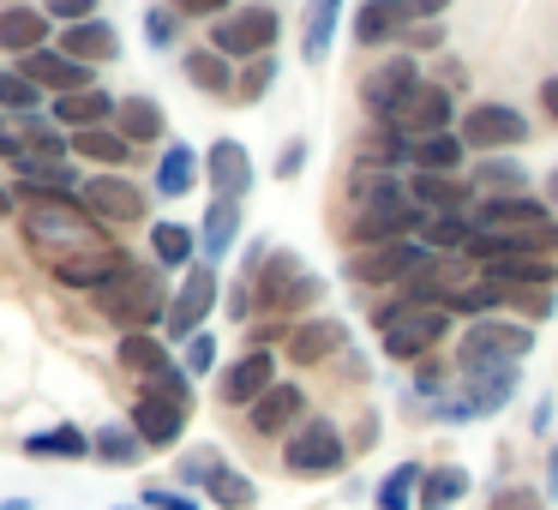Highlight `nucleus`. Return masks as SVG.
<instances>
[{
  "instance_id": "nucleus-12",
  "label": "nucleus",
  "mask_w": 558,
  "mask_h": 510,
  "mask_svg": "<svg viewBox=\"0 0 558 510\" xmlns=\"http://www.w3.org/2000/svg\"><path fill=\"white\" fill-rule=\"evenodd\" d=\"M414 85H421V61H414L409 49H397V61H378L373 73L361 78V109L385 126V121H397V109L414 97Z\"/></svg>"
},
{
  "instance_id": "nucleus-61",
  "label": "nucleus",
  "mask_w": 558,
  "mask_h": 510,
  "mask_svg": "<svg viewBox=\"0 0 558 510\" xmlns=\"http://www.w3.org/2000/svg\"><path fill=\"white\" fill-rule=\"evenodd\" d=\"M121 510H133V505H121ZM138 510H145V505H138Z\"/></svg>"
},
{
  "instance_id": "nucleus-33",
  "label": "nucleus",
  "mask_w": 558,
  "mask_h": 510,
  "mask_svg": "<svg viewBox=\"0 0 558 510\" xmlns=\"http://www.w3.org/2000/svg\"><path fill=\"white\" fill-rule=\"evenodd\" d=\"M150 258L162 270H193L198 265V229H186V222H150Z\"/></svg>"
},
{
  "instance_id": "nucleus-24",
  "label": "nucleus",
  "mask_w": 558,
  "mask_h": 510,
  "mask_svg": "<svg viewBox=\"0 0 558 510\" xmlns=\"http://www.w3.org/2000/svg\"><path fill=\"white\" fill-rule=\"evenodd\" d=\"M337 349H349V325H342V318H306V325L289 330V361L294 366H318Z\"/></svg>"
},
{
  "instance_id": "nucleus-9",
  "label": "nucleus",
  "mask_w": 558,
  "mask_h": 510,
  "mask_svg": "<svg viewBox=\"0 0 558 510\" xmlns=\"http://www.w3.org/2000/svg\"><path fill=\"white\" fill-rule=\"evenodd\" d=\"M529 114L510 109V102H474L469 114H462V145L474 150V157H498V150H517L529 145Z\"/></svg>"
},
{
  "instance_id": "nucleus-50",
  "label": "nucleus",
  "mask_w": 558,
  "mask_h": 510,
  "mask_svg": "<svg viewBox=\"0 0 558 510\" xmlns=\"http://www.w3.org/2000/svg\"><path fill=\"white\" fill-rule=\"evenodd\" d=\"M217 462H222L217 450H193V457H181V469H174V474H181V486H205Z\"/></svg>"
},
{
  "instance_id": "nucleus-43",
  "label": "nucleus",
  "mask_w": 558,
  "mask_h": 510,
  "mask_svg": "<svg viewBox=\"0 0 558 510\" xmlns=\"http://www.w3.org/2000/svg\"><path fill=\"white\" fill-rule=\"evenodd\" d=\"M0 114H13V121H25V114H49L43 109V85L25 73H0Z\"/></svg>"
},
{
  "instance_id": "nucleus-28",
  "label": "nucleus",
  "mask_w": 558,
  "mask_h": 510,
  "mask_svg": "<svg viewBox=\"0 0 558 510\" xmlns=\"http://www.w3.org/2000/svg\"><path fill=\"white\" fill-rule=\"evenodd\" d=\"M114 133L133 138V145H162V138H169V114H162L157 97H121V109H114Z\"/></svg>"
},
{
  "instance_id": "nucleus-45",
  "label": "nucleus",
  "mask_w": 558,
  "mask_h": 510,
  "mask_svg": "<svg viewBox=\"0 0 558 510\" xmlns=\"http://www.w3.org/2000/svg\"><path fill=\"white\" fill-rule=\"evenodd\" d=\"M270 85H277V61H270V54H258V61H241V78H234V97H241V102H258Z\"/></svg>"
},
{
  "instance_id": "nucleus-11",
  "label": "nucleus",
  "mask_w": 558,
  "mask_h": 510,
  "mask_svg": "<svg viewBox=\"0 0 558 510\" xmlns=\"http://www.w3.org/2000/svg\"><path fill=\"white\" fill-rule=\"evenodd\" d=\"M426 229V210L414 205L409 193L402 198H385V205H361L349 217V241L354 246H390V241H414Z\"/></svg>"
},
{
  "instance_id": "nucleus-10",
  "label": "nucleus",
  "mask_w": 558,
  "mask_h": 510,
  "mask_svg": "<svg viewBox=\"0 0 558 510\" xmlns=\"http://www.w3.org/2000/svg\"><path fill=\"white\" fill-rule=\"evenodd\" d=\"M342 457H349V445H342V433L330 421H301L289 433V445H282V469L301 474V481H318V474H337Z\"/></svg>"
},
{
  "instance_id": "nucleus-51",
  "label": "nucleus",
  "mask_w": 558,
  "mask_h": 510,
  "mask_svg": "<svg viewBox=\"0 0 558 510\" xmlns=\"http://www.w3.org/2000/svg\"><path fill=\"white\" fill-rule=\"evenodd\" d=\"M169 7L181 19H210V25H217L222 13H234V0H169Z\"/></svg>"
},
{
  "instance_id": "nucleus-53",
  "label": "nucleus",
  "mask_w": 558,
  "mask_h": 510,
  "mask_svg": "<svg viewBox=\"0 0 558 510\" xmlns=\"http://www.w3.org/2000/svg\"><path fill=\"white\" fill-rule=\"evenodd\" d=\"M306 157H313V150H306V138H289V145H282V157H277V181H294V174L306 169Z\"/></svg>"
},
{
  "instance_id": "nucleus-30",
  "label": "nucleus",
  "mask_w": 558,
  "mask_h": 510,
  "mask_svg": "<svg viewBox=\"0 0 558 510\" xmlns=\"http://www.w3.org/2000/svg\"><path fill=\"white\" fill-rule=\"evenodd\" d=\"M114 361H121L133 378H162V373L174 366V354L162 349V337H150V330H121V342H114Z\"/></svg>"
},
{
  "instance_id": "nucleus-56",
  "label": "nucleus",
  "mask_w": 558,
  "mask_h": 510,
  "mask_svg": "<svg viewBox=\"0 0 558 510\" xmlns=\"http://www.w3.org/2000/svg\"><path fill=\"white\" fill-rule=\"evenodd\" d=\"M409 7V25H426V19H445L450 0H402Z\"/></svg>"
},
{
  "instance_id": "nucleus-59",
  "label": "nucleus",
  "mask_w": 558,
  "mask_h": 510,
  "mask_svg": "<svg viewBox=\"0 0 558 510\" xmlns=\"http://www.w3.org/2000/svg\"><path fill=\"white\" fill-rule=\"evenodd\" d=\"M546 205H553V210H558V169H553V174H546Z\"/></svg>"
},
{
  "instance_id": "nucleus-44",
  "label": "nucleus",
  "mask_w": 558,
  "mask_h": 510,
  "mask_svg": "<svg viewBox=\"0 0 558 510\" xmlns=\"http://www.w3.org/2000/svg\"><path fill=\"white\" fill-rule=\"evenodd\" d=\"M474 186H481V198H493V193H522V186H529V174H522L517 162H505V157H481Z\"/></svg>"
},
{
  "instance_id": "nucleus-32",
  "label": "nucleus",
  "mask_w": 558,
  "mask_h": 510,
  "mask_svg": "<svg viewBox=\"0 0 558 510\" xmlns=\"http://www.w3.org/2000/svg\"><path fill=\"white\" fill-rule=\"evenodd\" d=\"M181 73H186V85L193 90H205V97H229L234 90V61L229 54H217V49H186L181 54Z\"/></svg>"
},
{
  "instance_id": "nucleus-20",
  "label": "nucleus",
  "mask_w": 558,
  "mask_h": 510,
  "mask_svg": "<svg viewBox=\"0 0 558 510\" xmlns=\"http://www.w3.org/2000/svg\"><path fill=\"white\" fill-rule=\"evenodd\" d=\"M301 414H306V390L301 385H270L265 397L246 409V426H253L258 438H282V433L301 426Z\"/></svg>"
},
{
  "instance_id": "nucleus-19",
  "label": "nucleus",
  "mask_w": 558,
  "mask_h": 510,
  "mask_svg": "<svg viewBox=\"0 0 558 510\" xmlns=\"http://www.w3.org/2000/svg\"><path fill=\"white\" fill-rule=\"evenodd\" d=\"M205 181L217 198H246L253 193V157H246L241 138H217L205 150Z\"/></svg>"
},
{
  "instance_id": "nucleus-4",
  "label": "nucleus",
  "mask_w": 558,
  "mask_h": 510,
  "mask_svg": "<svg viewBox=\"0 0 558 510\" xmlns=\"http://www.w3.org/2000/svg\"><path fill=\"white\" fill-rule=\"evenodd\" d=\"M529 349H534V330L529 325L486 313V318H474V325L462 330L457 361H462V373H493V366H517Z\"/></svg>"
},
{
  "instance_id": "nucleus-23",
  "label": "nucleus",
  "mask_w": 558,
  "mask_h": 510,
  "mask_svg": "<svg viewBox=\"0 0 558 510\" xmlns=\"http://www.w3.org/2000/svg\"><path fill=\"white\" fill-rule=\"evenodd\" d=\"M54 49H66L85 66H109V61H121V31H114L109 19H85V25H66Z\"/></svg>"
},
{
  "instance_id": "nucleus-47",
  "label": "nucleus",
  "mask_w": 558,
  "mask_h": 510,
  "mask_svg": "<svg viewBox=\"0 0 558 510\" xmlns=\"http://www.w3.org/2000/svg\"><path fill=\"white\" fill-rule=\"evenodd\" d=\"M486 510H546V498L534 493V486H498V493L486 498Z\"/></svg>"
},
{
  "instance_id": "nucleus-2",
  "label": "nucleus",
  "mask_w": 558,
  "mask_h": 510,
  "mask_svg": "<svg viewBox=\"0 0 558 510\" xmlns=\"http://www.w3.org/2000/svg\"><path fill=\"white\" fill-rule=\"evenodd\" d=\"M186 421H193V373L169 366L162 378H145V390L133 397V433L150 450H169V445H181Z\"/></svg>"
},
{
  "instance_id": "nucleus-7",
  "label": "nucleus",
  "mask_w": 558,
  "mask_h": 510,
  "mask_svg": "<svg viewBox=\"0 0 558 510\" xmlns=\"http://www.w3.org/2000/svg\"><path fill=\"white\" fill-rule=\"evenodd\" d=\"M277 37H282L277 7H241V13H222L210 25V49L229 54V61H258V54L277 49Z\"/></svg>"
},
{
  "instance_id": "nucleus-46",
  "label": "nucleus",
  "mask_w": 558,
  "mask_h": 510,
  "mask_svg": "<svg viewBox=\"0 0 558 510\" xmlns=\"http://www.w3.org/2000/svg\"><path fill=\"white\" fill-rule=\"evenodd\" d=\"M174 31H181V13H174V7H150L145 13V42L150 49H169Z\"/></svg>"
},
{
  "instance_id": "nucleus-52",
  "label": "nucleus",
  "mask_w": 558,
  "mask_h": 510,
  "mask_svg": "<svg viewBox=\"0 0 558 510\" xmlns=\"http://www.w3.org/2000/svg\"><path fill=\"white\" fill-rule=\"evenodd\" d=\"M0 157L13 162H25V126H13V114H0Z\"/></svg>"
},
{
  "instance_id": "nucleus-1",
  "label": "nucleus",
  "mask_w": 558,
  "mask_h": 510,
  "mask_svg": "<svg viewBox=\"0 0 558 510\" xmlns=\"http://www.w3.org/2000/svg\"><path fill=\"white\" fill-rule=\"evenodd\" d=\"M25 246L43 258V265H61V258H78V253L109 246V234H102V222L78 205V193L25 198Z\"/></svg>"
},
{
  "instance_id": "nucleus-41",
  "label": "nucleus",
  "mask_w": 558,
  "mask_h": 510,
  "mask_svg": "<svg viewBox=\"0 0 558 510\" xmlns=\"http://www.w3.org/2000/svg\"><path fill=\"white\" fill-rule=\"evenodd\" d=\"M421 241L433 246V253H462V246L474 241V217H469V210H450V217H426Z\"/></svg>"
},
{
  "instance_id": "nucleus-6",
  "label": "nucleus",
  "mask_w": 558,
  "mask_h": 510,
  "mask_svg": "<svg viewBox=\"0 0 558 510\" xmlns=\"http://www.w3.org/2000/svg\"><path fill=\"white\" fill-rule=\"evenodd\" d=\"M246 282H253V301L265 306V313H301V306H313L318 294H325V282H318L294 253H270L265 265H258V277H246Z\"/></svg>"
},
{
  "instance_id": "nucleus-8",
  "label": "nucleus",
  "mask_w": 558,
  "mask_h": 510,
  "mask_svg": "<svg viewBox=\"0 0 558 510\" xmlns=\"http://www.w3.org/2000/svg\"><path fill=\"white\" fill-rule=\"evenodd\" d=\"M433 258V246L414 234V241H390V246H361V253L342 258L349 282H366V289H385V282H409L414 270Z\"/></svg>"
},
{
  "instance_id": "nucleus-16",
  "label": "nucleus",
  "mask_w": 558,
  "mask_h": 510,
  "mask_svg": "<svg viewBox=\"0 0 558 510\" xmlns=\"http://www.w3.org/2000/svg\"><path fill=\"white\" fill-rule=\"evenodd\" d=\"M450 114H457V97H450V85H414V97L397 109V121H385V126H397L402 138H433V133H450Z\"/></svg>"
},
{
  "instance_id": "nucleus-58",
  "label": "nucleus",
  "mask_w": 558,
  "mask_h": 510,
  "mask_svg": "<svg viewBox=\"0 0 558 510\" xmlns=\"http://www.w3.org/2000/svg\"><path fill=\"white\" fill-rule=\"evenodd\" d=\"M546 493H558V445H553V457H546Z\"/></svg>"
},
{
  "instance_id": "nucleus-18",
  "label": "nucleus",
  "mask_w": 558,
  "mask_h": 510,
  "mask_svg": "<svg viewBox=\"0 0 558 510\" xmlns=\"http://www.w3.org/2000/svg\"><path fill=\"white\" fill-rule=\"evenodd\" d=\"M19 73L37 78V85L54 90V97H73V90H90V85H97V66L73 61L66 49H31V54H19Z\"/></svg>"
},
{
  "instance_id": "nucleus-22",
  "label": "nucleus",
  "mask_w": 558,
  "mask_h": 510,
  "mask_svg": "<svg viewBox=\"0 0 558 510\" xmlns=\"http://www.w3.org/2000/svg\"><path fill=\"white\" fill-rule=\"evenodd\" d=\"M409 198L426 210V217H450V210H474V186L462 181V174H426V169H414V181H409Z\"/></svg>"
},
{
  "instance_id": "nucleus-35",
  "label": "nucleus",
  "mask_w": 558,
  "mask_h": 510,
  "mask_svg": "<svg viewBox=\"0 0 558 510\" xmlns=\"http://www.w3.org/2000/svg\"><path fill=\"white\" fill-rule=\"evenodd\" d=\"M133 138H121L114 126H90V133H73V157H85V162H97V169H126L133 162Z\"/></svg>"
},
{
  "instance_id": "nucleus-26",
  "label": "nucleus",
  "mask_w": 558,
  "mask_h": 510,
  "mask_svg": "<svg viewBox=\"0 0 558 510\" xmlns=\"http://www.w3.org/2000/svg\"><path fill=\"white\" fill-rule=\"evenodd\" d=\"M114 109H121V102H114L102 85H90V90H73V97H54L49 121L61 126V133H90V126H102Z\"/></svg>"
},
{
  "instance_id": "nucleus-34",
  "label": "nucleus",
  "mask_w": 558,
  "mask_h": 510,
  "mask_svg": "<svg viewBox=\"0 0 558 510\" xmlns=\"http://www.w3.org/2000/svg\"><path fill=\"white\" fill-rule=\"evenodd\" d=\"M198 169H205V157H198L193 145H162V157H157V193L162 198H186L198 186Z\"/></svg>"
},
{
  "instance_id": "nucleus-13",
  "label": "nucleus",
  "mask_w": 558,
  "mask_h": 510,
  "mask_svg": "<svg viewBox=\"0 0 558 510\" xmlns=\"http://www.w3.org/2000/svg\"><path fill=\"white\" fill-rule=\"evenodd\" d=\"M78 205L102 222V229H126V222H145V186H133L126 174H90L78 186Z\"/></svg>"
},
{
  "instance_id": "nucleus-29",
  "label": "nucleus",
  "mask_w": 558,
  "mask_h": 510,
  "mask_svg": "<svg viewBox=\"0 0 558 510\" xmlns=\"http://www.w3.org/2000/svg\"><path fill=\"white\" fill-rule=\"evenodd\" d=\"M402 31H409V7H402V0H366L361 13H354V42H361V49L402 42Z\"/></svg>"
},
{
  "instance_id": "nucleus-54",
  "label": "nucleus",
  "mask_w": 558,
  "mask_h": 510,
  "mask_svg": "<svg viewBox=\"0 0 558 510\" xmlns=\"http://www.w3.org/2000/svg\"><path fill=\"white\" fill-rule=\"evenodd\" d=\"M145 510H198V505L174 486H145Z\"/></svg>"
},
{
  "instance_id": "nucleus-17",
  "label": "nucleus",
  "mask_w": 558,
  "mask_h": 510,
  "mask_svg": "<svg viewBox=\"0 0 558 510\" xmlns=\"http://www.w3.org/2000/svg\"><path fill=\"white\" fill-rule=\"evenodd\" d=\"M270 385H277V354H270V349H246L241 361L217 378V402H222V409H253Z\"/></svg>"
},
{
  "instance_id": "nucleus-37",
  "label": "nucleus",
  "mask_w": 558,
  "mask_h": 510,
  "mask_svg": "<svg viewBox=\"0 0 558 510\" xmlns=\"http://www.w3.org/2000/svg\"><path fill=\"white\" fill-rule=\"evenodd\" d=\"M90 438H97V462H109V469H133V462H145V438H138L133 433V421H114V426H97V433H90Z\"/></svg>"
},
{
  "instance_id": "nucleus-25",
  "label": "nucleus",
  "mask_w": 558,
  "mask_h": 510,
  "mask_svg": "<svg viewBox=\"0 0 558 510\" xmlns=\"http://www.w3.org/2000/svg\"><path fill=\"white\" fill-rule=\"evenodd\" d=\"M49 25L54 19L43 7H0V54H31V49H49Z\"/></svg>"
},
{
  "instance_id": "nucleus-55",
  "label": "nucleus",
  "mask_w": 558,
  "mask_h": 510,
  "mask_svg": "<svg viewBox=\"0 0 558 510\" xmlns=\"http://www.w3.org/2000/svg\"><path fill=\"white\" fill-rule=\"evenodd\" d=\"M402 42H409V49H438V42H445V25H438V19L409 25V31H402Z\"/></svg>"
},
{
  "instance_id": "nucleus-36",
  "label": "nucleus",
  "mask_w": 558,
  "mask_h": 510,
  "mask_svg": "<svg viewBox=\"0 0 558 510\" xmlns=\"http://www.w3.org/2000/svg\"><path fill=\"white\" fill-rule=\"evenodd\" d=\"M337 19L342 0H306V25H301V61H325L337 42Z\"/></svg>"
},
{
  "instance_id": "nucleus-49",
  "label": "nucleus",
  "mask_w": 558,
  "mask_h": 510,
  "mask_svg": "<svg viewBox=\"0 0 558 510\" xmlns=\"http://www.w3.org/2000/svg\"><path fill=\"white\" fill-rule=\"evenodd\" d=\"M210 366H217V337H210V330L186 337V373H193V378H205Z\"/></svg>"
},
{
  "instance_id": "nucleus-27",
  "label": "nucleus",
  "mask_w": 558,
  "mask_h": 510,
  "mask_svg": "<svg viewBox=\"0 0 558 510\" xmlns=\"http://www.w3.org/2000/svg\"><path fill=\"white\" fill-rule=\"evenodd\" d=\"M234 241H241V198H210L205 222H198V253H205V265L229 258Z\"/></svg>"
},
{
  "instance_id": "nucleus-15",
  "label": "nucleus",
  "mask_w": 558,
  "mask_h": 510,
  "mask_svg": "<svg viewBox=\"0 0 558 510\" xmlns=\"http://www.w3.org/2000/svg\"><path fill=\"white\" fill-rule=\"evenodd\" d=\"M469 217H474V229H493V234H541V229H553V205H541V198H529V193H493V198H481Z\"/></svg>"
},
{
  "instance_id": "nucleus-38",
  "label": "nucleus",
  "mask_w": 558,
  "mask_h": 510,
  "mask_svg": "<svg viewBox=\"0 0 558 510\" xmlns=\"http://www.w3.org/2000/svg\"><path fill=\"white\" fill-rule=\"evenodd\" d=\"M462 157H469V145H462V133H433V138H414V169L426 174H457Z\"/></svg>"
},
{
  "instance_id": "nucleus-39",
  "label": "nucleus",
  "mask_w": 558,
  "mask_h": 510,
  "mask_svg": "<svg viewBox=\"0 0 558 510\" xmlns=\"http://www.w3.org/2000/svg\"><path fill=\"white\" fill-rule=\"evenodd\" d=\"M205 498H210L217 510H253V505H258V486L246 481L241 469L217 462V469H210V481H205Z\"/></svg>"
},
{
  "instance_id": "nucleus-40",
  "label": "nucleus",
  "mask_w": 558,
  "mask_h": 510,
  "mask_svg": "<svg viewBox=\"0 0 558 510\" xmlns=\"http://www.w3.org/2000/svg\"><path fill=\"white\" fill-rule=\"evenodd\" d=\"M462 493H469V469H457V462L421 474V510H450Z\"/></svg>"
},
{
  "instance_id": "nucleus-60",
  "label": "nucleus",
  "mask_w": 558,
  "mask_h": 510,
  "mask_svg": "<svg viewBox=\"0 0 558 510\" xmlns=\"http://www.w3.org/2000/svg\"><path fill=\"white\" fill-rule=\"evenodd\" d=\"M13 210H19V205H13V193H7V186H0V222L13 217Z\"/></svg>"
},
{
  "instance_id": "nucleus-21",
  "label": "nucleus",
  "mask_w": 558,
  "mask_h": 510,
  "mask_svg": "<svg viewBox=\"0 0 558 510\" xmlns=\"http://www.w3.org/2000/svg\"><path fill=\"white\" fill-rule=\"evenodd\" d=\"M121 265H126V253H121V246H97V253L61 258V265H49V270H54V282H61V289H85V294H97L102 282H114V277H121Z\"/></svg>"
},
{
  "instance_id": "nucleus-14",
  "label": "nucleus",
  "mask_w": 558,
  "mask_h": 510,
  "mask_svg": "<svg viewBox=\"0 0 558 510\" xmlns=\"http://www.w3.org/2000/svg\"><path fill=\"white\" fill-rule=\"evenodd\" d=\"M222 301V289H217V270L210 265H193L181 277V289H174V301H169V318H162V330H169L174 342H186V337H198L205 330V318H210V306Z\"/></svg>"
},
{
  "instance_id": "nucleus-42",
  "label": "nucleus",
  "mask_w": 558,
  "mask_h": 510,
  "mask_svg": "<svg viewBox=\"0 0 558 510\" xmlns=\"http://www.w3.org/2000/svg\"><path fill=\"white\" fill-rule=\"evenodd\" d=\"M421 474H426V469H414V462H397V469L378 481L373 505H378V510H409L414 498H421Z\"/></svg>"
},
{
  "instance_id": "nucleus-5",
  "label": "nucleus",
  "mask_w": 558,
  "mask_h": 510,
  "mask_svg": "<svg viewBox=\"0 0 558 510\" xmlns=\"http://www.w3.org/2000/svg\"><path fill=\"white\" fill-rule=\"evenodd\" d=\"M378 330H385V354L390 361H421L445 342L450 330V306H385L378 313Z\"/></svg>"
},
{
  "instance_id": "nucleus-48",
  "label": "nucleus",
  "mask_w": 558,
  "mask_h": 510,
  "mask_svg": "<svg viewBox=\"0 0 558 510\" xmlns=\"http://www.w3.org/2000/svg\"><path fill=\"white\" fill-rule=\"evenodd\" d=\"M102 0H43V13L54 19V25H85V19H97Z\"/></svg>"
},
{
  "instance_id": "nucleus-3",
  "label": "nucleus",
  "mask_w": 558,
  "mask_h": 510,
  "mask_svg": "<svg viewBox=\"0 0 558 510\" xmlns=\"http://www.w3.org/2000/svg\"><path fill=\"white\" fill-rule=\"evenodd\" d=\"M90 301H97L102 318H114L121 330H150V325H162V318H169L174 294L162 289V265H133V258H126L121 277L102 282Z\"/></svg>"
},
{
  "instance_id": "nucleus-57",
  "label": "nucleus",
  "mask_w": 558,
  "mask_h": 510,
  "mask_svg": "<svg viewBox=\"0 0 558 510\" xmlns=\"http://www.w3.org/2000/svg\"><path fill=\"white\" fill-rule=\"evenodd\" d=\"M541 109H546V121L558 126V73H553V78H541Z\"/></svg>"
},
{
  "instance_id": "nucleus-31",
  "label": "nucleus",
  "mask_w": 558,
  "mask_h": 510,
  "mask_svg": "<svg viewBox=\"0 0 558 510\" xmlns=\"http://www.w3.org/2000/svg\"><path fill=\"white\" fill-rule=\"evenodd\" d=\"M25 457H43V462H85L97 457V438L85 426H49V433H31L25 438Z\"/></svg>"
}]
</instances>
